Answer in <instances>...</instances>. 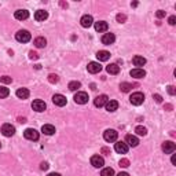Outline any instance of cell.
<instances>
[{"mask_svg":"<svg viewBox=\"0 0 176 176\" xmlns=\"http://www.w3.org/2000/svg\"><path fill=\"white\" fill-rule=\"evenodd\" d=\"M18 121H19V123H26V118H23V117H19Z\"/></svg>","mask_w":176,"mask_h":176,"instance_id":"bcb514c9","label":"cell"},{"mask_svg":"<svg viewBox=\"0 0 176 176\" xmlns=\"http://www.w3.org/2000/svg\"><path fill=\"white\" fill-rule=\"evenodd\" d=\"M53 102H54V105H57V106H59V108H62V106H65L66 105V98H65L63 95H61V94H55L53 96Z\"/></svg>","mask_w":176,"mask_h":176,"instance_id":"8fae6325","label":"cell"},{"mask_svg":"<svg viewBox=\"0 0 176 176\" xmlns=\"http://www.w3.org/2000/svg\"><path fill=\"white\" fill-rule=\"evenodd\" d=\"M129 74L132 76V77H135V78H143L144 76H146V72H144L142 68H135V69L131 70Z\"/></svg>","mask_w":176,"mask_h":176,"instance_id":"ac0fdd59","label":"cell"},{"mask_svg":"<svg viewBox=\"0 0 176 176\" xmlns=\"http://www.w3.org/2000/svg\"><path fill=\"white\" fill-rule=\"evenodd\" d=\"M105 108L108 112H116L118 109V102L117 101H108V103L105 105Z\"/></svg>","mask_w":176,"mask_h":176,"instance_id":"cb8c5ba5","label":"cell"},{"mask_svg":"<svg viewBox=\"0 0 176 176\" xmlns=\"http://www.w3.org/2000/svg\"><path fill=\"white\" fill-rule=\"evenodd\" d=\"M41 132H43L44 135H54L55 133V127L51 125V124H44V125L41 127Z\"/></svg>","mask_w":176,"mask_h":176,"instance_id":"ffe728a7","label":"cell"},{"mask_svg":"<svg viewBox=\"0 0 176 176\" xmlns=\"http://www.w3.org/2000/svg\"><path fill=\"white\" fill-rule=\"evenodd\" d=\"M91 164H92V167H95V168H102L103 165H105V160H103V157H101V156H92Z\"/></svg>","mask_w":176,"mask_h":176,"instance_id":"4fadbf2b","label":"cell"},{"mask_svg":"<svg viewBox=\"0 0 176 176\" xmlns=\"http://www.w3.org/2000/svg\"><path fill=\"white\" fill-rule=\"evenodd\" d=\"M102 153L103 154H108V156H109V154H110V149H108V147H102Z\"/></svg>","mask_w":176,"mask_h":176,"instance_id":"7bdbcfd3","label":"cell"},{"mask_svg":"<svg viewBox=\"0 0 176 176\" xmlns=\"http://www.w3.org/2000/svg\"><path fill=\"white\" fill-rule=\"evenodd\" d=\"M80 22H81V26H83V28H89V26L92 25V23H94V18H92V15H88V14H85V15L81 17Z\"/></svg>","mask_w":176,"mask_h":176,"instance_id":"5bb4252c","label":"cell"},{"mask_svg":"<svg viewBox=\"0 0 176 176\" xmlns=\"http://www.w3.org/2000/svg\"><path fill=\"white\" fill-rule=\"evenodd\" d=\"M176 150V144L173 142H171V140H167V142L163 143V151L165 154H172L173 151Z\"/></svg>","mask_w":176,"mask_h":176,"instance_id":"9c48e42d","label":"cell"},{"mask_svg":"<svg viewBox=\"0 0 176 176\" xmlns=\"http://www.w3.org/2000/svg\"><path fill=\"white\" fill-rule=\"evenodd\" d=\"M23 136H25L28 140H39V132H37L34 128L25 129L23 131Z\"/></svg>","mask_w":176,"mask_h":176,"instance_id":"5b68a950","label":"cell"},{"mask_svg":"<svg viewBox=\"0 0 176 176\" xmlns=\"http://www.w3.org/2000/svg\"><path fill=\"white\" fill-rule=\"evenodd\" d=\"M8 95H10V89L0 85V98H7Z\"/></svg>","mask_w":176,"mask_h":176,"instance_id":"1f68e13d","label":"cell"},{"mask_svg":"<svg viewBox=\"0 0 176 176\" xmlns=\"http://www.w3.org/2000/svg\"><path fill=\"white\" fill-rule=\"evenodd\" d=\"M129 102L132 103L133 106H140L144 102V95L142 94V92H135V94L131 95Z\"/></svg>","mask_w":176,"mask_h":176,"instance_id":"3957f363","label":"cell"},{"mask_svg":"<svg viewBox=\"0 0 176 176\" xmlns=\"http://www.w3.org/2000/svg\"><path fill=\"white\" fill-rule=\"evenodd\" d=\"M34 46L37 48H44L47 46V40L44 39V37H36V39H34Z\"/></svg>","mask_w":176,"mask_h":176,"instance_id":"4316f807","label":"cell"},{"mask_svg":"<svg viewBox=\"0 0 176 176\" xmlns=\"http://www.w3.org/2000/svg\"><path fill=\"white\" fill-rule=\"evenodd\" d=\"M0 147H2V143H0Z\"/></svg>","mask_w":176,"mask_h":176,"instance_id":"f907efd6","label":"cell"},{"mask_svg":"<svg viewBox=\"0 0 176 176\" xmlns=\"http://www.w3.org/2000/svg\"><path fill=\"white\" fill-rule=\"evenodd\" d=\"M47 176H61L59 173H57V172H53V173H48Z\"/></svg>","mask_w":176,"mask_h":176,"instance_id":"7dc6e473","label":"cell"},{"mask_svg":"<svg viewBox=\"0 0 176 176\" xmlns=\"http://www.w3.org/2000/svg\"><path fill=\"white\" fill-rule=\"evenodd\" d=\"M96 58L101 62H106V61H109V58H110V53L109 51H105V50L98 51V53H96Z\"/></svg>","mask_w":176,"mask_h":176,"instance_id":"44dd1931","label":"cell"},{"mask_svg":"<svg viewBox=\"0 0 176 176\" xmlns=\"http://www.w3.org/2000/svg\"><path fill=\"white\" fill-rule=\"evenodd\" d=\"M48 81H50L51 84H57V83L59 81V77H58L57 74H50L48 76Z\"/></svg>","mask_w":176,"mask_h":176,"instance_id":"d6a6232c","label":"cell"},{"mask_svg":"<svg viewBox=\"0 0 176 176\" xmlns=\"http://www.w3.org/2000/svg\"><path fill=\"white\" fill-rule=\"evenodd\" d=\"M17 96L19 99H28L29 98V89L28 88H18L17 89Z\"/></svg>","mask_w":176,"mask_h":176,"instance_id":"d4e9b609","label":"cell"},{"mask_svg":"<svg viewBox=\"0 0 176 176\" xmlns=\"http://www.w3.org/2000/svg\"><path fill=\"white\" fill-rule=\"evenodd\" d=\"M171 161H172V164L175 165V164H176V157H175V156H172V160H171Z\"/></svg>","mask_w":176,"mask_h":176,"instance_id":"681fc988","label":"cell"},{"mask_svg":"<svg viewBox=\"0 0 176 176\" xmlns=\"http://www.w3.org/2000/svg\"><path fill=\"white\" fill-rule=\"evenodd\" d=\"M116 40V36L113 33H105L102 36V43L105 44V46H110V44H113Z\"/></svg>","mask_w":176,"mask_h":176,"instance_id":"9a60e30c","label":"cell"},{"mask_svg":"<svg viewBox=\"0 0 176 176\" xmlns=\"http://www.w3.org/2000/svg\"><path fill=\"white\" fill-rule=\"evenodd\" d=\"M164 108H165V109H167V110H172V105H165V106H164Z\"/></svg>","mask_w":176,"mask_h":176,"instance_id":"c3c4849f","label":"cell"},{"mask_svg":"<svg viewBox=\"0 0 176 176\" xmlns=\"http://www.w3.org/2000/svg\"><path fill=\"white\" fill-rule=\"evenodd\" d=\"M87 70L89 72V73H92V74H96V73H99V72L102 70V66H101L99 62H89L88 66H87Z\"/></svg>","mask_w":176,"mask_h":176,"instance_id":"30bf717a","label":"cell"},{"mask_svg":"<svg viewBox=\"0 0 176 176\" xmlns=\"http://www.w3.org/2000/svg\"><path fill=\"white\" fill-rule=\"evenodd\" d=\"M131 88H132V84H129V83H121L120 84V91L123 92H129Z\"/></svg>","mask_w":176,"mask_h":176,"instance_id":"f1b7e54d","label":"cell"},{"mask_svg":"<svg viewBox=\"0 0 176 176\" xmlns=\"http://www.w3.org/2000/svg\"><path fill=\"white\" fill-rule=\"evenodd\" d=\"M0 81L4 83V84H10V83L13 81V78L8 77V76H2V77H0Z\"/></svg>","mask_w":176,"mask_h":176,"instance_id":"d590c367","label":"cell"},{"mask_svg":"<svg viewBox=\"0 0 176 176\" xmlns=\"http://www.w3.org/2000/svg\"><path fill=\"white\" fill-rule=\"evenodd\" d=\"M108 28H109V25H108V22H105V21H98V22H95V30L99 33L106 32Z\"/></svg>","mask_w":176,"mask_h":176,"instance_id":"d6986e66","label":"cell"},{"mask_svg":"<svg viewBox=\"0 0 176 176\" xmlns=\"http://www.w3.org/2000/svg\"><path fill=\"white\" fill-rule=\"evenodd\" d=\"M118 165L121 168H128L129 167V160H127V158H121V160H120V163H118Z\"/></svg>","mask_w":176,"mask_h":176,"instance_id":"836d02e7","label":"cell"},{"mask_svg":"<svg viewBox=\"0 0 176 176\" xmlns=\"http://www.w3.org/2000/svg\"><path fill=\"white\" fill-rule=\"evenodd\" d=\"M14 17H15L18 21H25L29 18V11H26V10H17L15 14H14Z\"/></svg>","mask_w":176,"mask_h":176,"instance_id":"e0dca14e","label":"cell"},{"mask_svg":"<svg viewBox=\"0 0 176 176\" xmlns=\"http://www.w3.org/2000/svg\"><path fill=\"white\" fill-rule=\"evenodd\" d=\"M108 101H109V96L105 95V94H102V95H99V96H96V98H95L94 105L96 106V108H103V106L108 103Z\"/></svg>","mask_w":176,"mask_h":176,"instance_id":"ba28073f","label":"cell"},{"mask_svg":"<svg viewBox=\"0 0 176 176\" xmlns=\"http://www.w3.org/2000/svg\"><path fill=\"white\" fill-rule=\"evenodd\" d=\"M156 15H157V18H164V17H165V11H164V10H158V11L156 13Z\"/></svg>","mask_w":176,"mask_h":176,"instance_id":"ab89813d","label":"cell"},{"mask_svg":"<svg viewBox=\"0 0 176 176\" xmlns=\"http://www.w3.org/2000/svg\"><path fill=\"white\" fill-rule=\"evenodd\" d=\"M68 87H69V89H70V91H77V89L81 87V83H80V81H70Z\"/></svg>","mask_w":176,"mask_h":176,"instance_id":"83f0119b","label":"cell"},{"mask_svg":"<svg viewBox=\"0 0 176 176\" xmlns=\"http://www.w3.org/2000/svg\"><path fill=\"white\" fill-rule=\"evenodd\" d=\"M168 22H169V25H175V23H176V17H175V15L169 17V19H168Z\"/></svg>","mask_w":176,"mask_h":176,"instance_id":"60d3db41","label":"cell"},{"mask_svg":"<svg viewBox=\"0 0 176 176\" xmlns=\"http://www.w3.org/2000/svg\"><path fill=\"white\" fill-rule=\"evenodd\" d=\"M15 39H17V41H19V43H28V41H30L32 36H30V33L28 32V30H18V32L15 33Z\"/></svg>","mask_w":176,"mask_h":176,"instance_id":"6da1fadb","label":"cell"},{"mask_svg":"<svg viewBox=\"0 0 176 176\" xmlns=\"http://www.w3.org/2000/svg\"><path fill=\"white\" fill-rule=\"evenodd\" d=\"M153 99H154V101H156L157 103H161V102H163V96H161L160 94H154V95H153Z\"/></svg>","mask_w":176,"mask_h":176,"instance_id":"8d00e7d4","label":"cell"},{"mask_svg":"<svg viewBox=\"0 0 176 176\" xmlns=\"http://www.w3.org/2000/svg\"><path fill=\"white\" fill-rule=\"evenodd\" d=\"M61 6L63 7V8H68V3H65V2H61Z\"/></svg>","mask_w":176,"mask_h":176,"instance_id":"f6af8a7d","label":"cell"},{"mask_svg":"<svg viewBox=\"0 0 176 176\" xmlns=\"http://www.w3.org/2000/svg\"><path fill=\"white\" fill-rule=\"evenodd\" d=\"M101 176H114V171H113V168H105V169H102Z\"/></svg>","mask_w":176,"mask_h":176,"instance_id":"4dcf8cb0","label":"cell"},{"mask_svg":"<svg viewBox=\"0 0 176 176\" xmlns=\"http://www.w3.org/2000/svg\"><path fill=\"white\" fill-rule=\"evenodd\" d=\"M29 58L30 59H37V58H39V54L34 53V51H29Z\"/></svg>","mask_w":176,"mask_h":176,"instance_id":"f35d334b","label":"cell"},{"mask_svg":"<svg viewBox=\"0 0 176 176\" xmlns=\"http://www.w3.org/2000/svg\"><path fill=\"white\" fill-rule=\"evenodd\" d=\"M40 168H41L43 171H47V169H48V164H47V163H41Z\"/></svg>","mask_w":176,"mask_h":176,"instance_id":"b9f144b4","label":"cell"},{"mask_svg":"<svg viewBox=\"0 0 176 176\" xmlns=\"http://www.w3.org/2000/svg\"><path fill=\"white\" fill-rule=\"evenodd\" d=\"M116 19H117V22L124 23V22H125V21H127V15H125V14H117Z\"/></svg>","mask_w":176,"mask_h":176,"instance_id":"e575fe53","label":"cell"},{"mask_svg":"<svg viewBox=\"0 0 176 176\" xmlns=\"http://www.w3.org/2000/svg\"><path fill=\"white\" fill-rule=\"evenodd\" d=\"M135 132L138 133V135H140V136H146V135H147V129L144 128V127H142V125L136 127V128H135Z\"/></svg>","mask_w":176,"mask_h":176,"instance_id":"f546056e","label":"cell"},{"mask_svg":"<svg viewBox=\"0 0 176 176\" xmlns=\"http://www.w3.org/2000/svg\"><path fill=\"white\" fill-rule=\"evenodd\" d=\"M117 136H118V132H117L116 129H106L105 132H103V139H105L106 142H109V143L116 142Z\"/></svg>","mask_w":176,"mask_h":176,"instance_id":"7a4b0ae2","label":"cell"},{"mask_svg":"<svg viewBox=\"0 0 176 176\" xmlns=\"http://www.w3.org/2000/svg\"><path fill=\"white\" fill-rule=\"evenodd\" d=\"M106 70H108V73H110V74H118L120 66L117 63H110L109 66L106 68Z\"/></svg>","mask_w":176,"mask_h":176,"instance_id":"484cf974","label":"cell"},{"mask_svg":"<svg viewBox=\"0 0 176 176\" xmlns=\"http://www.w3.org/2000/svg\"><path fill=\"white\" fill-rule=\"evenodd\" d=\"M48 18V13L44 11V10H37L36 13H34V19L36 21H44Z\"/></svg>","mask_w":176,"mask_h":176,"instance_id":"603a6c76","label":"cell"},{"mask_svg":"<svg viewBox=\"0 0 176 176\" xmlns=\"http://www.w3.org/2000/svg\"><path fill=\"white\" fill-rule=\"evenodd\" d=\"M74 102L78 103V105H85L88 102V94L87 92H83V91H78L77 94L74 95Z\"/></svg>","mask_w":176,"mask_h":176,"instance_id":"277c9868","label":"cell"},{"mask_svg":"<svg viewBox=\"0 0 176 176\" xmlns=\"http://www.w3.org/2000/svg\"><path fill=\"white\" fill-rule=\"evenodd\" d=\"M132 62L136 68H140V66H143V65H146V58L140 57V55H135V57L132 58Z\"/></svg>","mask_w":176,"mask_h":176,"instance_id":"7402d4cb","label":"cell"},{"mask_svg":"<svg viewBox=\"0 0 176 176\" xmlns=\"http://www.w3.org/2000/svg\"><path fill=\"white\" fill-rule=\"evenodd\" d=\"M114 150L118 154H127V151H128V144L125 142H117L114 144Z\"/></svg>","mask_w":176,"mask_h":176,"instance_id":"7c38bea8","label":"cell"},{"mask_svg":"<svg viewBox=\"0 0 176 176\" xmlns=\"http://www.w3.org/2000/svg\"><path fill=\"white\" fill-rule=\"evenodd\" d=\"M117 176H129V175L127 173V172H120V173L117 175Z\"/></svg>","mask_w":176,"mask_h":176,"instance_id":"ee69618b","label":"cell"},{"mask_svg":"<svg viewBox=\"0 0 176 176\" xmlns=\"http://www.w3.org/2000/svg\"><path fill=\"white\" fill-rule=\"evenodd\" d=\"M46 108H47L46 102L41 101V99H36V101L32 102V109L34 110V112H37V113L44 112V110H46Z\"/></svg>","mask_w":176,"mask_h":176,"instance_id":"8992f818","label":"cell"},{"mask_svg":"<svg viewBox=\"0 0 176 176\" xmlns=\"http://www.w3.org/2000/svg\"><path fill=\"white\" fill-rule=\"evenodd\" d=\"M167 89H168V94L169 95H176V88L173 87V85H169Z\"/></svg>","mask_w":176,"mask_h":176,"instance_id":"74e56055","label":"cell"},{"mask_svg":"<svg viewBox=\"0 0 176 176\" xmlns=\"http://www.w3.org/2000/svg\"><path fill=\"white\" fill-rule=\"evenodd\" d=\"M2 133L7 138L13 136L14 133H15V127L11 125V124H4V125L2 127Z\"/></svg>","mask_w":176,"mask_h":176,"instance_id":"52a82bcc","label":"cell"},{"mask_svg":"<svg viewBox=\"0 0 176 176\" xmlns=\"http://www.w3.org/2000/svg\"><path fill=\"white\" fill-rule=\"evenodd\" d=\"M125 143L131 147H136L139 144V139L135 136V135H127L125 136Z\"/></svg>","mask_w":176,"mask_h":176,"instance_id":"2e32d148","label":"cell"}]
</instances>
